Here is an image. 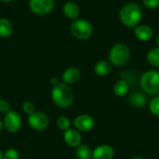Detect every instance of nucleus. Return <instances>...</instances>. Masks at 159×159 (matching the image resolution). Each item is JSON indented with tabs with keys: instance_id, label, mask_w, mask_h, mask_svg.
<instances>
[{
	"instance_id": "1",
	"label": "nucleus",
	"mask_w": 159,
	"mask_h": 159,
	"mask_svg": "<svg viewBox=\"0 0 159 159\" xmlns=\"http://www.w3.org/2000/svg\"><path fill=\"white\" fill-rule=\"evenodd\" d=\"M143 18L142 7L135 2L124 5L119 10V20L123 25L128 28H135L138 26Z\"/></svg>"
},
{
	"instance_id": "2",
	"label": "nucleus",
	"mask_w": 159,
	"mask_h": 159,
	"mask_svg": "<svg viewBox=\"0 0 159 159\" xmlns=\"http://www.w3.org/2000/svg\"><path fill=\"white\" fill-rule=\"evenodd\" d=\"M51 97L54 103L60 108H68L74 102L73 90L65 83H59L53 86Z\"/></svg>"
},
{
	"instance_id": "3",
	"label": "nucleus",
	"mask_w": 159,
	"mask_h": 159,
	"mask_svg": "<svg viewBox=\"0 0 159 159\" xmlns=\"http://www.w3.org/2000/svg\"><path fill=\"white\" fill-rule=\"evenodd\" d=\"M140 86L147 95H159V71L148 70L143 73L140 78Z\"/></svg>"
},
{
	"instance_id": "4",
	"label": "nucleus",
	"mask_w": 159,
	"mask_h": 159,
	"mask_svg": "<svg viewBox=\"0 0 159 159\" xmlns=\"http://www.w3.org/2000/svg\"><path fill=\"white\" fill-rule=\"evenodd\" d=\"M130 59V49L124 43H117L112 47L109 52V61L112 65L121 67L128 63Z\"/></svg>"
},
{
	"instance_id": "5",
	"label": "nucleus",
	"mask_w": 159,
	"mask_h": 159,
	"mask_svg": "<svg viewBox=\"0 0 159 159\" xmlns=\"http://www.w3.org/2000/svg\"><path fill=\"white\" fill-rule=\"evenodd\" d=\"M70 31L75 38L79 40H87L92 35L93 27L89 20L85 19H76L72 22Z\"/></svg>"
},
{
	"instance_id": "6",
	"label": "nucleus",
	"mask_w": 159,
	"mask_h": 159,
	"mask_svg": "<svg viewBox=\"0 0 159 159\" xmlns=\"http://www.w3.org/2000/svg\"><path fill=\"white\" fill-rule=\"evenodd\" d=\"M29 7L36 15H48L54 7V0H30Z\"/></svg>"
},
{
	"instance_id": "7",
	"label": "nucleus",
	"mask_w": 159,
	"mask_h": 159,
	"mask_svg": "<svg viewBox=\"0 0 159 159\" xmlns=\"http://www.w3.org/2000/svg\"><path fill=\"white\" fill-rule=\"evenodd\" d=\"M3 125L8 132L15 133L19 131L21 127V117L17 112L9 111L5 116Z\"/></svg>"
},
{
	"instance_id": "8",
	"label": "nucleus",
	"mask_w": 159,
	"mask_h": 159,
	"mask_svg": "<svg viewBox=\"0 0 159 159\" xmlns=\"http://www.w3.org/2000/svg\"><path fill=\"white\" fill-rule=\"evenodd\" d=\"M30 127L34 130H44L49 123L48 117L42 112H34L28 117Z\"/></svg>"
},
{
	"instance_id": "9",
	"label": "nucleus",
	"mask_w": 159,
	"mask_h": 159,
	"mask_svg": "<svg viewBox=\"0 0 159 159\" xmlns=\"http://www.w3.org/2000/svg\"><path fill=\"white\" fill-rule=\"evenodd\" d=\"M74 125L77 130L82 132H88L94 128L95 121L91 116L82 114L75 117V119L74 120Z\"/></svg>"
},
{
	"instance_id": "10",
	"label": "nucleus",
	"mask_w": 159,
	"mask_h": 159,
	"mask_svg": "<svg viewBox=\"0 0 159 159\" xmlns=\"http://www.w3.org/2000/svg\"><path fill=\"white\" fill-rule=\"evenodd\" d=\"M63 139L65 143L70 147H77L81 144L82 137L80 134V131L76 129H68L64 131Z\"/></svg>"
},
{
	"instance_id": "11",
	"label": "nucleus",
	"mask_w": 159,
	"mask_h": 159,
	"mask_svg": "<svg viewBox=\"0 0 159 159\" xmlns=\"http://www.w3.org/2000/svg\"><path fill=\"white\" fill-rule=\"evenodd\" d=\"M115 150L109 144H102L92 151V159H113Z\"/></svg>"
},
{
	"instance_id": "12",
	"label": "nucleus",
	"mask_w": 159,
	"mask_h": 159,
	"mask_svg": "<svg viewBox=\"0 0 159 159\" xmlns=\"http://www.w3.org/2000/svg\"><path fill=\"white\" fill-rule=\"evenodd\" d=\"M128 102L131 106L142 109L147 104V98L142 91H133L129 95Z\"/></svg>"
},
{
	"instance_id": "13",
	"label": "nucleus",
	"mask_w": 159,
	"mask_h": 159,
	"mask_svg": "<svg viewBox=\"0 0 159 159\" xmlns=\"http://www.w3.org/2000/svg\"><path fill=\"white\" fill-rule=\"evenodd\" d=\"M135 36L141 41H149L154 34L153 29L146 24H139L134 28Z\"/></svg>"
},
{
	"instance_id": "14",
	"label": "nucleus",
	"mask_w": 159,
	"mask_h": 159,
	"mask_svg": "<svg viewBox=\"0 0 159 159\" xmlns=\"http://www.w3.org/2000/svg\"><path fill=\"white\" fill-rule=\"evenodd\" d=\"M81 76V73L79 69L75 67L67 68L62 74V80L65 84H75L76 83Z\"/></svg>"
},
{
	"instance_id": "15",
	"label": "nucleus",
	"mask_w": 159,
	"mask_h": 159,
	"mask_svg": "<svg viewBox=\"0 0 159 159\" xmlns=\"http://www.w3.org/2000/svg\"><path fill=\"white\" fill-rule=\"evenodd\" d=\"M62 11H63V14L67 18L73 19V20H76L77 17L79 16V13H80V9H79L78 5L75 2H72V1L66 2L63 5Z\"/></svg>"
},
{
	"instance_id": "16",
	"label": "nucleus",
	"mask_w": 159,
	"mask_h": 159,
	"mask_svg": "<svg viewBox=\"0 0 159 159\" xmlns=\"http://www.w3.org/2000/svg\"><path fill=\"white\" fill-rule=\"evenodd\" d=\"M113 70V65L109 61H100L94 66V73L99 76H106Z\"/></svg>"
},
{
	"instance_id": "17",
	"label": "nucleus",
	"mask_w": 159,
	"mask_h": 159,
	"mask_svg": "<svg viewBox=\"0 0 159 159\" xmlns=\"http://www.w3.org/2000/svg\"><path fill=\"white\" fill-rule=\"evenodd\" d=\"M129 89H130V86L129 84L125 80V79H119L114 86V89H113V91H114V94L118 97V98H122V97H125L129 94Z\"/></svg>"
},
{
	"instance_id": "18",
	"label": "nucleus",
	"mask_w": 159,
	"mask_h": 159,
	"mask_svg": "<svg viewBox=\"0 0 159 159\" xmlns=\"http://www.w3.org/2000/svg\"><path fill=\"white\" fill-rule=\"evenodd\" d=\"M13 34L12 23L5 18L0 19V37L7 38Z\"/></svg>"
},
{
	"instance_id": "19",
	"label": "nucleus",
	"mask_w": 159,
	"mask_h": 159,
	"mask_svg": "<svg viewBox=\"0 0 159 159\" xmlns=\"http://www.w3.org/2000/svg\"><path fill=\"white\" fill-rule=\"evenodd\" d=\"M75 156L77 159H92V150L87 144H80L76 147Z\"/></svg>"
},
{
	"instance_id": "20",
	"label": "nucleus",
	"mask_w": 159,
	"mask_h": 159,
	"mask_svg": "<svg viewBox=\"0 0 159 159\" xmlns=\"http://www.w3.org/2000/svg\"><path fill=\"white\" fill-rule=\"evenodd\" d=\"M146 59L150 65L159 68V47L150 49L147 53Z\"/></svg>"
},
{
	"instance_id": "21",
	"label": "nucleus",
	"mask_w": 159,
	"mask_h": 159,
	"mask_svg": "<svg viewBox=\"0 0 159 159\" xmlns=\"http://www.w3.org/2000/svg\"><path fill=\"white\" fill-rule=\"evenodd\" d=\"M148 107H149L150 113L153 116L159 117V95L154 96V98L149 102Z\"/></svg>"
},
{
	"instance_id": "22",
	"label": "nucleus",
	"mask_w": 159,
	"mask_h": 159,
	"mask_svg": "<svg viewBox=\"0 0 159 159\" xmlns=\"http://www.w3.org/2000/svg\"><path fill=\"white\" fill-rule=\"evenodd\" d=\"M56 124H57V127H58L60 129L63 130V131H65V130H67L68 129H70V125H71L70 119H69L67 116H59V117L57 118Z\"/></svg>"
},
{
	"instance_id": "23",
	"label": "nucleus",
	"mask_w": 159,
	"mask_h": 159,
	"mask_svg": "<svg viewBox=\"0 0 159 159\" xmlns=\"http://www.w3.org/2000/svg\"><path fill=\"white\" fill-rule=\"evenodd\" d=\"M20 158V155L19 152L15 149H7L4 155H3V159H19Z\"/></svg>"
},
{
	"instance_id": "24",
	"label": "nucleus",
	"mask_w": 159,
	"mask_h": 159,
	"mask_svg": "<svg viewBox=\"0 0 159 159\" xmlns=\"http://www.w3.org/2000/svg\"><path fill=\"white\" fill-rule=\"evenodd\" d=\"M22 110L25 114L27 115H32L33 113H34V105L33 102H25L22 104Z\"/></svg>"
},
{
	"instance_id": "25",
	"label": "nucleus",
	"mask_w": 159,
	"mask_h": 159,
	"mask_svg": "<svg viewBox=\"0 0 159 159\" xmlns=\"http://www.w3.org/2000/svg\"><path fill=\"white\" fill-rule=\"evenodd\" d=\"M143 5L150 9H155L159 7V0H143Z\"/></svg>"
},
{
	"instance_id": "26",
	"label": "nucleus",
	"mask_w": 159,
	"mask_h": 159,
	"mask_svg": "<svg viewBox=\"0 0 159 159\" xmlns=\"http://www.w3.org/2000/svg\"><path fill=\"white\" fill-rule=\"evenodd\" d=\"M9 103L7 100L5 99H0V113L7 114L9 112Z\"/></svg>"
},
{
	"instance_id": "27",
	"label": "nucleus",
	"mask_w": 159,
	"mask_h": 159,
	"mask_svg": "<svg viewBox=\"0 0 159 159\" xmlns=\"http://www.w3.org/2000/svg\"><path fill=\"white\" fill-rule=\"evenodd\" d=\"M50 83L52 84V86H55V85L59 84L60 82H59V79H58L57 77H52V78L50 79Z\"/></svg>"
},
{
	"instance_id": "28",
	"label": "nucleus",
	"mask_w": 159,
	"mask_h": 159,
	"mask_svg": "<svg viewBox=\"0 0 159 159\" xmlns=\"http://www.w3.org/2000/svg\"><path fill=\"white\" fill-rule=\"evenodd\" d=\"M131 159H145L144 157H132Z\"/></svg>"
},
{
	"instance_id": "29",
	"label": "nucleus",
	"mask_w": 159,
	"mask_h": 159,
	"mask_svg": "<svg viewBox=\"0 0 159 159\" xmlns=\"http://www.w3.org/2000/svg\"><path fill=\"white\" fill-rule=\"evenodd\" d=\"M157 46L159 47V34L157 36Z\"/></svg>"
},
{
	"instance_id": "30",
	"label": "nucleus",
	"mask_w": 159,
	"mask_h": 159,
	"mask_svg": "<svg viewBox=\"0 0 159 159\" xmlns=\"http://www.w3.org/2000/svg\"><path fill=\"white\" fill-rule=\"evenodd\" d=\"M2 127H3V123H2L1 120H0V131L2 130Z\"/></svg>"
},
{
	"instance_id": "31",
	"label": "nucleus",
	"mask_w": 159,
	"mask_h": 159,
	"mask_svg": "<svg viewBox=\"0 0 159 159\" xmlns=\"http://www.w3.org/2000/svg\"><path fill=\"white\" fill-rule=\"evenodd\" d=\"M0 1H2V2H11L13 0H0Z\"/></svg>"
},
{
	"instance_id": "32",
	"label": "nucleus",
	"mask_w": 159,
	"mask_h": 159,
	"mask_svg": "<svg viewBox=\"0 0 159 159\" xmlns=\"http://www.w3.org/2000/svg\"><path fill=\"white\" fill-rule=\"evenodd\" d=\"M0 159H3V155H2L1 151H0Z\"/></svg>"
}]
</instances>
